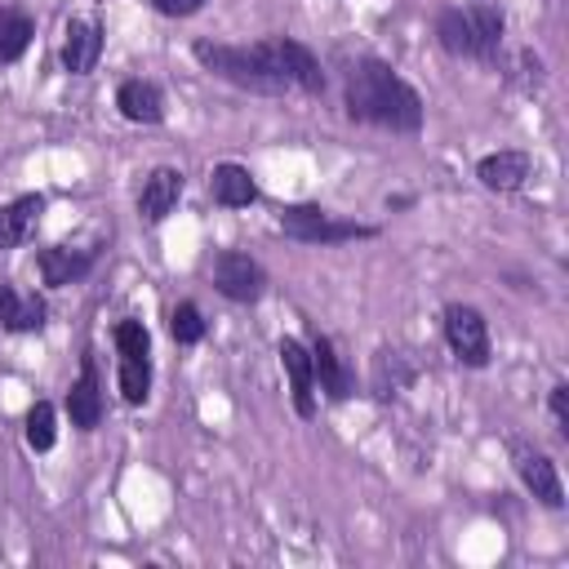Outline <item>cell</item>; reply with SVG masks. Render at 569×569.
I'll return each mask as SVG.
<instances>
[{"label": "cell", "instance_id": "d4e9b609", "mask_svg": "<svg viewBox=\"0 0 569 569\" xmlns=\"http://www.w3.org/2000/svg\"><path fill=\"white\" fill-rule=\"evenodd\" d=\"M111 338H116V351L120 356H151V333H147L142 320H120L111 329Z\"/></svg>", "mask_w": 569, "mask_h": 569}, {"label": "cell", "instance_id": "7c38bea8", "mask_svg": "<svg viewBox=\"0 0 569 569\" xmlns=\"http://www.w3.org/2000/svg\"><path fill=\"white\" fill-rule=\"evenodd\" d=\"M529 169H533V160H529V151H489V156H480V164H476V178H480V187L485 191H520L525 182H529Z\"/></svg>", "mask_w": 569, "mask_h": 569}, {"label": "cell", "instance_id": "ba28073f", "mask_svg": "<svg viewBox=\"0 0 569 569\" xmlns=\"http://www.w3.org/2000/svg\"><path fill=\"white\" fill-rule=\"evenodd\" d=\"M511 462H516V476L525 480V489L542 502V507H565V489H560V476H556V462L529 445H511Z\"/></svg>", "mask_w": 569, "mask_h": 569}, {"label": "cell", "instance_id": "3957f363", "mask_svg": "<svg viewBox=\"0 0 569 569\" xmlns=\"http://www.w3.org/2000/svg\"><path fill=\"white\" fill-rule=\"evenodd\" d=\"M436 40L453 58H498L502 49V13L493 4H471V9H445L436 18Z\"/></svg>", "mask_w": 569, "mask_h": 569}, {"label": "cell", "instance_id": "8992f818", "mask_svg": "<svg viewBox=\"0 0 569 569\" xmlns=\"http://www.w3.org/2000/svg\"><path fill=\"white\" fill-rule=\"evenodd\" d=\"M209 276H213V289H218L222 298H231V302H258V298L267 293V271H262V262L249 258V253H236V249H222V253L213 258Z\"/></svg>", "mask_w": 569, "mask_h": 569}, {"label": "cell", "instance_id": "30bf717a", "mask_svg": "<svg viewBox=\"0 0 569 569\" xmlns=\"http://www.w3.org/2000/svg\"><path fill=\"white\" fill-rule=\"evenodd\" d=\"M67 418L80 431H93L102 422V378H98V360L93 356L80 360V378L67 391Z\"/></svg>", "mask_w": 569, "mask_h": 569}, {"label": "cell", "instance_id": "2e32d148", "mask_svg": "<svg viewBox=\"0 0 569 569\" xmlns=\"http://www.w3.org/2000/svg\"><path fill=\"white\" fill-rule=\"evenodd\" d=\"M116 107L129 124H160L164 120V93L156 80H124L116 89Z\"/></svg>", "mask_w": 569, "mask_h": 569}, {"label": "cell", "instance_id": "603a6c76", "mask_svg": "<svg viewBox=\"0 0 569 569\" xmlns=\"http://www.w3.org/2000/svg\"><path fill=\"white\" fill-rule=\"evenodd\" d=\"M22 436H27V445H31L36 453L53 449V440H58V409H53L49 400H36V405L27 409V427H22Z\"/></svg>", "mask_w": 569, "mask_h": 569}, {"label": "cell", "instance_id": "4fadbf2b", "mask_svg": "<svg viewBox=\"0 0 569 569\" xmlns=\"http://www.w3.org/2000/svg\"><path fill=\"white\" fill-rule=\"evenodd\" d=\"M102 58V27L89 18H71L62 31V67L71 76H89Z\"/></svg>", "mask_w": 569, "mask_h": 569}, {"label": "cell", "instance_id": "9c48e42d", "mask_svg": "<svg viewBox=\"0 0 569 569\" xmlns=\"http://www.w3.org/2000/svg\"><path fill=\"white\" fill-rule=\"evenodd\" d=\"M182 187H187L182 169H173V164L151 169V173H147V182H142V191H138V213H142L147 222H164V218L178 209Z\"/></svg>", "mask_w": 569, "mask_h": 569}, {"label": "cell", "instance_id": "44dd1931", "mask_svg": "<svg viewBox=\"0 0 569 569\" xmlns=\"http://www.w3.org/2000/svg\"><path fill=\"white\" fill-rule=\"evenodd\" d=\"M31 36H36L31 13H22V9H0V62H18V58L27 53Z\"/></svg>", "mask_w": 569, "mask_h": 569}, {"label": "cell", "instance_id": "5bb4252c", "mask_svg": "<svg viewBox=\"0 0 569 569\" xmlns=\"http://www.w3.org/2000/svg\"><path fill=\"white\" fill-rule=\"evenodd\" d=\"M276 49H280V67H284L289 89H298V93H325V71H320L316 53L302 40L276 36Z\"/></svg>", "mask_w": 569, "mask_h": 569}, {"label": "cell", "instance_id": "8fae6325", "mask_svg": "<svg viewBox=\"0 0 569 569\" xmlns=\"http://www.w3.org/2000/svg\"><path fill=\"white\" fill-rule=\"evenodd\" d=\"M93 262H98V244H89V249H67V244H49V249H40V253H36V267H40L44 284H53V289H62V284H76V280H84V276L93 271Z\"/></svg>", "mask_w": 569, "mask_h": 569}, {"label": "cell", "instance_id": "5b68a950", "mask_svg": "<svg viewBox=\"0 0 569 569\" xmlns=\"http://www.w3.org/2000/svg\"><path fill=\"white\" fill-rule=\"evenodd\" d=\"M445 342L458 356V365H467V369L489 365V325L471 302H449L445 307Z\"/></svg>", "mask_w": 569, "mask_h": 569}, {"label": "cell", "instance_id": "cb8c5ba5", "mask_svg": "<svg viewBox=\"0 0 569 569\" xmlns=\"http://www.w3.org/2000/svg\"><path fill=\"white\" fill-rule=\"evenodd\" d=\"M169 333H173V342H182V347L200 342V338H204V316H200V307H196V302H178L173 316H169Z\"/></svg>", "mask_w": 569, "mask_h": 569}, {"label": "cell", "instance_id": "d6986e66", "mask_svg": "<svg viewBox=\"0 0 569 569\" xmlns=\"http://www.w3.org/2000/svg\"><path fill=\"white\" fill-rule=\"evenodd\" d=\"M44 316H49L44 298L22 293V289H13V284H0V325H4L9 333H40V329H44Z\"/></svg>", "mask_w": 569, "mask_h": 569}, {"label": "cell", "instance_id": "52a82bcc", "mask_svg": "<svg viewBox=\"0 0 569 569\" xmlns=\"http://www.w3.org/2000/svg\"><path fill=\"white\" fill-rule=\"evenodd\" d=\"M276 356H280V369H284V378H289L293 413H298V418H311V413H316V369H311V351H307L298 338H280Z\"/></svg>", "mask_w": 569, "mask_h": 569}, {"label": "cell", "instance_id": "9a60e30c", "mask_svg": "<svg viewBox=\"0 0 569 569\" xmlns=\"http://www.w3.org/2000/svg\"><path fill=\"white\" fill-rule=\"evenodd\" d=\"M209 196H213V204H222V209H249V204L258 200V182H253V173H249L244 164L222 160V164H213V173H209Z\"/></svg>", "mask_w": 569, "mask_h": 569}, {"label": "cell", "instance_id": "277c9868", "mask_svg": "<svg viewBox=\"0 0 569 569\" xmlns=\"http://www.w3.org/2000/svg\"><path fill=\"white\" fill-rule=\"evenodd\" d=\"M280 231L289 240H302V244H342V240H373L378 236V227L338 218L320 204H289L280 213Z\"/></svg>", "mask_w": 569, "mask_h": 569}, {"label": "cell", "instance_id": "ffe728a7", "mask_svg": "<svg viewBox=\"0 0 569 569\" xmlns=\"http://www.w3.org/2000/svg\"><path fill=\"white\" fill-rule=\"evenodd\" d=\"M40 213H44V196L40 191H27V196L0 204V249H18L36 231Z\"/></svg>", "mask_w": 569, "mask_h": 569}, {"label": "cell", "instance_id": "83f0119b", "mask_svg": "<svg viewBox=\"0 0 569 569\" xmlns=\"http://www.w3.org/2000/svg\"><path fill=\"white\" fill-rule=\"evenodd\" d=\"M156 4V13H164V18H191L204 0H151Z\"/></svg>", "mask_w": 569, "mask_h": 569}, {"label": "cell", "instance_id": "ac0fdd59", "mask_svg": "<svg viewBox=\"0 0 569 569\" xmlns=\"http://www.w3.org/2000/svg\"><path fill=\"white\" fill-rule=\"evenodd\" d=\"M311 369H316V378H320V391H325L329 400H347V396L356 391V378H351V369L342 365V356L333 351V342H329L325 333H316V338H311Z\"/></svg>", "mask_w": 569, "mask_h": 569}, {"label": "cell", "instance_id": "484cf974", "mask_svg": "<svg viewBox=\"0 0 569 569\" xmlns=\"http://www.w3.org/2000/svg\"><path fill=\"white\" fill-rule=\"evenodd\" d=\"M516 80H520V89H538L542 84V58L533 49L516 53Z\"/></svg>", "mask_w": 569, "mask_h": 569}, {"label": "cell", "instance_id": "4316f807", "mask_svg": "<svg viewBox=\"0 0 569 569\" xmlns=\"http://www.w3.org/2000/svg\"><path fill=\"white\" fill-rule=\"evenodd\" d=\"M547 400H551V418H556L560 436H569V382H556Z\"/></svg>", "mask_w": 569, "mask_h": 569}, {"label": "cell", "instance_id": "e0dca14e", "mask_svg": "<svg viewBox=\"0 0 569 569\" xmlns=\"http://www.w3.org/2000/svg\"><path fill=\"white\" fill-rule=\"evenodd\" d=\"M413 378H418L413 360H409L405 351H391V347H382V351L373 356V365H369V391H373L378 400H391V396L409 391Z\"/></svg>", "mask_w": 569, "mask_h": 569}, {"label": "cell", "instance_id": "6da1fadb", "mask_svg": "<svg viewBox=\"0 0 569 569\" xmlns=\"http://www.w3.org/2000/svg\"><path fill=\"white\" fill-rule=\"evenodd\" d=\"M347 116L360 124L391 129V133H418L422 129V98L382 58H356L347 71Z\"/></svg>", "mask_w": 569, "mask_h": 569}, {"label": "cell", "instance_id": "7402d4cb", "mask_svg": "<svg viewBox=\"0 0 569 569\" xmlns=\"http://www.w3.org/2000/svg\"><path fill=\"white\" fill-rule=\"evenodd\" d=\"M120 396L124 405H142L151 396V356H120Z\"/></svg>", "mask_w": 569, "mask_h": 569}, {"label": "cell", "instance_id": "7a4b0ae2", "mask_svg": "<svg viewBox=\"0 0 569 569\" xmlns=\"http://www.w3.org/2000/svg\"><path fill=\"white\" fill-rule=\"evenodd\" d=\"M196 62L236 84V89H249V93H289V80H284V67H280V49H276V36L271 40H258V44H213V40H196L191 44Z\"/></svg>", "mask_w": 569, "mask_h": 569}]
</instances>
